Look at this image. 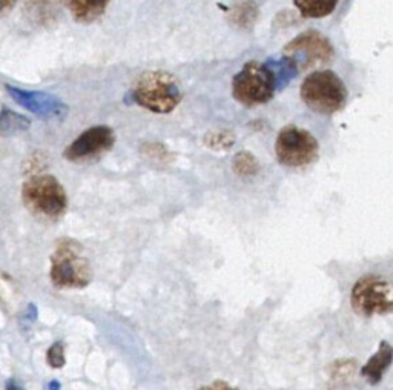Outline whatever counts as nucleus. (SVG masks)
Listing matches in <instances>:
<instances>
[{
    "instance_id": "obj_4",
    "label": "nucleus",
    "mask_w": 393,
    "mask_h": 390,
    "mask_svg": "<svg viewBox=\"0 0 393 390\" xmlns=\"http://www.w3.org/2000/svg\"><path fill=\"white\" fill-rule=\"evenodd\" d=\"M22 198L31 212L50 220H57L68 209L65 188L52 175L31 177L23 185Z\"/></svg>"
},
{
    "instance_id": "obj_3",
    "label": "nucleus",
    "mask_w": 393,
    "mask_h": 390,
    "mask_svg": "<svg viewBox=\"0 0 393 390\" xmlns=\"http://www.w3.org/2000/svg\"><path fill=\"white\" fill-rule=\"evenodd\" d=\"M50 277L59 289H83L92 282V269L79 243L61 241L51 257Z\"/></svg>"
},
{
    "instance_id": "obj_21",
    "label": "nucleus",
    "mask_w": 393,
    "mask_h": 390,
    "mask_svg": "<svg viewBox=\"0 0 393 390\" xmlns=\"http://www.w3.org/2000/svg\"><path fill=\"white\" fill-rule=\"evenodd\" d=\"M5 390H25V389H23V386H20L14 378H10L5 383Z\"/></svg>"
},
{
    "instance_id": "obj_1",
    "label": "nucleus",
    "mask_w": 393,
    "mask_h": 390,
    "mask_svg": "<svg viewBox=\"0 0 393 390\" xmlns=\"http://www.w3.org/2000/svg\"><path fill=\"white\" fill-rule=\"evenodd\" d=\"M131 96L137 105L154 114H169L181 101V89L172 74L148 71L138 77Z\"/></svg>"
},
{
    "instance_id": "obj_22",
    "label": "nucleus",
    "mask_w": 393,
    "mask_h": 390,
    "mask_svg": "<svg viewBox=\"0 0 393 390\" xmlns=\"http://www.w3.org/2000/svg\"><path fill=\"white\" fill-rule=\"evenodd\" d=\"M60 389H61V384L59 380H51L43 387V390H60Z\"/></svg>"
},
{
    "instance_id": "obj_11",
    "label": "nucleus",
    "mask_w": 393,
    "mask_h": 390,
    "mask_svg": "<svg viewBox=\"0 0 393 390\" xmlns=\"http://www.w3.org/2000/svg\"><path fill=\"white\" fill-rule=\"evenodd\" d=\"M393 360V349L387 341H383L380 345L378 352H376L371 360H369L363 369H361V375L366 378L369 384L376 386L383 380L384 373L387 372Z\"/></svg>"
},
{
    "instance_id": "obj_8",
    "label": "nucleus",
    "mask_w": 393,
    "mask_h": 390,
    "mask_svg": "<svg viewBox=\"0 0 393 390\" xmlns=\"http://www.w3.org/2000/svg\"><path fill=\"white\" fill-rule=\"evenodd\" d=\"M284 56L297 64L298 71L325 65L334 57V46L318 31H306L284 46Z\"/></svg>"
},
{
    "instance_id": "obj_15",
    "label": "nucleus",
    "mask_w": 393,
    "mask_h": 390,
    "mask_svg": "<svg viewBox=\"0 0 393 390\" xmlns=\"http://www.w3.org/2000/svg\"><path fill=\"white\" fill-rule=\"evenodd\" d=\"M29 128V120L27 117H23L17 113L11 111V109H3L0 113V131L11 134V132L25 131Z\"/></svg>"
},
{
    "instance_id": "obj_12",
    "label": "nucleus",
    "mask_w": 393,
    "mask_h": 390,
    "mask_svg": "<svg viewBox=\"0 0 393 390\" xmlns=\"http://www.w3.org/2000/svg\"><path fill=\"white\" fill-rule=\"evenodd\" d=\"M111 0H66L73 17L80 23H92L105 14Z\"/></svg>"
},
{
    "instance_id": "obj_6",
    "label": "nucleus",
    "mask_w": 393,
    "mask_h": 390,
    "mask_svg": "<svg viewBox=\"0 0 393 390\" xmlns=\"http://www.w3.org/2000/svg\"><path fill=\"white\" fill-rule=\"evenodd\" d=\"M275 154L281 165L302 168L312 165L318 159L320 145L309 131L289 124L283 128L276 137Z\"/></svg>"
},
{
    "instance_id": "obj_7",
    "label": "nucleus",
    "mask_w": 393,
    "mask_h": 390,
    "mask_svg": "<svg viewBox=\"0 0 393 390\" xmlns=\"http://www.w3.org/2000/svg\"><path fill=\"white\" fill-rule=\"evenodd\" d=\"M350 303L361 317L387 315L393 310L392 284L380 275L361 277L352 287Z\"/></svg>"
},
{
    "instance_id": "obj_9",
    "label": "nucleus",
    "mask_w": 393,
    "mask_h": 390,
    "mask_svg": "<svg viewBox=\"0 0 393 390\" xmlns=\"http://www.w3.org/2000/svg\"><path fill=\"white\" fill-rule=\"evenodd\" d=\"M115 134L110 127L98 124L92 127L77 137L65 150V157L71 161H82L96 159L112 150Z\"/></svg>"
},
{
    "instance_id": "obj_5",
    "label": "nucleus",
    "mask_w": 393,
    "mask_h": 390,
    "mask_svg": "<svg viewBox=\"0 0 393 390\" xmlns=\"http://www.w3.org/2000/svg\"><path fill=\"white\" fill-rule=\"evenodd\" d=\"M276 91L274 75L266 64L248 62L232 79V96L244 106L265 105Z\"/></svg>"
},
{
    "instance_id": "obj_19",
    "label": "nucleus",
    "mask_w": 393,
    "mask_h": 390,
    "mask_svg": "<svg viewBox=\"0 0 393 390\" xmlns=\"http://www.w3.org/2000/svg\"><path fill=\"white\" fill-rule=\"evenodd\" d=\"M198 390H238V389L228 384L226 381H214V383H211L209 386H203Z\"/></svg>"
},
{
    "instance_id": "obj_14",
    "label": "nucleus",
    "mask_w": 393,
    "mask_h": 390,
    "mask_svg": "<svg viewBox=\"0 0 393 390\" xmlns=\"http://www.w3.org/2000/svg\"><path fill=\"white\" fill-rule=\"evenodd\" d=\"M338 2L340 0H294V5L307 19H322L335 11Z\"/></svg>"
},
{
    "instance_id": "obj_20",
    "label": "nucleus",
    "mask_w": 393,
    "mask_h": 390,
    "mask_svg": "<svg viewBox=\"0 0 393 390\" xmlns=\"http://www.w3.org/2000/svg\"><path fill=\"white\" fill-rule=\"evenodd\" d=\"M17 3V0H0V15L10 13Z\"/></svg>"
},
{
    "instance_id": "obj_10",
    "label": "nucleus",
    "mask_w": 393,
    "mask_h": 390,
    "mask_svg": "<svg viewBox=\"0 0 393 390\" xmlns=\"http://www.w3.org/2000/svg\"><path fill=\"white\" fill-rule=\"evenodd\" d=\"M8 94L23 109L40 119H60L68 113V106L59 97L42 91H27L17 87H6Z\"/></svg>"
},
{
    "instance_id": "obj_13",
    "label": "nucleus",
    "mask_w": 393,
    "mask_h": 390,
    "mask_svg": "<svg viewBox=\"0 0 393 390\" xmlns=\"http://www.w3.org/2000/svg\"><path fill=\"white\" fill-rule=\"evenodd\" d=\"M267 68L271 69V73L274 75L275 87L276 89H284L290 83V80L294 79L298 73L297 64L294 60L288 56H283L280 59H272L266 62Z\"/></svg>"
},
{
    "instance_id": "obj_18",
    "label": "nucleus",
    "mask_w": 393,
    "mask_h": 390,
    "mask_svg": "<svg viewBox=\"0 0 393 390\" xmlns=\"http://www.w3.org/2000/svg\"><path fill=\"white\" fill-rule=\"evenodd\" d=\"M37 315H38V310H37V306L34 303H29L25 312H23V315H22V319L25 323L31 324V323H34L36 319H37Z\"/></svg>"
},
{
    "instance_id": "obj_16",
    "label": "nucleus",
    "mask_w": 393,
    "mask_h": 390,
    "mask_svg": "<svg viewBox=\"0 0 393 390\" xmlns=\"http://www.w3.org/2000/svg\"><path fill=\"white\" fill-rule=\"evenodd\" d=\"M234 171L242 177H252L258 173L260 165H258V160L253 157L251 152H238L234 159Z\"/></svg>"
},
{
    "instance_id": "obj_17",
    "label": "nucleus",
    "mask_w": 393,
    "mask_h": 390,
    "mask_svg": "<svg viewBox=\"0 0 393 390\" xmlns=\"http://www.w3.org/2000/svg\"><path fill=\"white\" fill-rule=\"evenodd\" d=\"M46 363L52 369H61L66 364L65 358V345L61 341H56L46 352Z\"/></svg>"
},
{
    "instance_id": "obj_2",
    "label": "nucleus",
    "mask_w": 393,
    "mask_h": 390,
    "mask_svg": "<svg viewBox=\"0 0 393 390\" xmlns=\"http://www.w3.org/2000/svg\"><path fill=\"white\" fill-rule=\"evenodd\" d=\"M299 96L313 113L332 115L346 106L348 88L334 71H315L303 80Z\"/></svg>"
}]
</instances>
